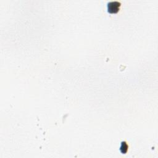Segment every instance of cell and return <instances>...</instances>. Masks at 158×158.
I'll use <instances>...</instances> for the list:
<instances>
[{"label":"cell","instance_id":"1","mask_svg":"<svg viewBox=\"0 0 158 158\" xmlns=\"http://www.w3.org/2000/svg\"><path fill=\"white\" fill-rule=\"evenodd\" d=\"M120 6L121 3L118 1H113L109 2L107 5V11L111 14L117 13L120 9Z\"/></svg>","mask_w":158,"mask_h":158},{"label":"cell","instance_id":"2","mask_svg":"<svg viewBox=\"0 0 158 158\" xmlns=\"http://www.w3.org/2000/svg\"><path fill=\"white\" fill-rule=\"evenodd\" d=\"M129 150V145L126 141H122L121 143L120 147V151L122 154H126Z\"/></svg>","mask_w":158,"mask_h":158}]
</instances>
